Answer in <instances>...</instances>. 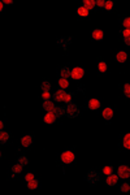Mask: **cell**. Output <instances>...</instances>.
Returning a JSON list of instances; mask_svg holds the SVG:
<instances>
[{"mask_svg":"<svg viewBox=\"0 0 130 195\" xmlns=\"http://www.w3.org/2000/svg\"><path fill=\"white\" fill-rule=\"evenodd\" d=\"M72 38H61L57 40V44H60V46H63V48L66 50V46H68L69 43H70Z\"/></svg>","mask_w":130,"mask_h":195,"instance_id":"2e32d148","label":"cell"},{"mask_svg":"<svg viewBox=\"0 0 130 195\" xmlns=\"http://www.w3.org/2000/svg\"><path fill=\"white\" fill-rule=\"evenodd\" d=\"M89 12H90V11H87L86 8L83 7V5H82V7H80V8L77 9V13L80 14L81 17H87V16H89Z\"/></svg>","mask_w":130,"mask_h":195,"instance_id":"603a6c76","label":"cell"},{"mask_svg":"<svg viewBox=\"0 0 130 195\" xmlns=\"http://www.w3.org/2000/svg\"><path fill=\"white\" fill-rule=\"evenodd\" d=\"M116 60L121 64H124V62H126V60H128V53L125 52V51H119L116 55Z\"/></svg>","mask_w":130,"mask_h":195,"instance_id":"7c38bea8","label":"cell"},{"mask_svg":"<svg viewBox=\"0 0 130 195\" xmlns=\"http://www.w3.org/2000/svg\"><path fill=\"white\" fill-rule=\"evenodd\" d=\"M83 7L86 8L87 11H91L92 8L96 7V1H94V0H85V1H83Z\"/></svg>","mask_w":130,"mask_h":195,"instance_id":"9a60e30c","label":"cell"},{"mask_svg":"<svg viewBox=\"0 0 130 195\" xmlns=\"http://www.w3.org/2000/svg\"><path fill=\"white\" fill-rule=\"evenodd\" d=\"M122 26H124V29H128L130 30V17H125L122 21Z\"/></svg>","mask_w":130,"mask_h":195,"instance_id":"f546056e","label":"cell"},{"mask_svg":"<svg viewBox=\"0 0 130 195\" xmlns=\"http://www.w3.org/2000/svg\"><path fill=\"white\" fill-rule=\"evenodd\" d=\"M65 115L68 117H77L80 115V109L74 103H69L68 107H65Z\"/></svg>","mask_w":130,"mask_h":195,"instance_id":"7a4b0ae2","label":"cell"},{"mask_svg":"<svg viewBox=\"0 0 130 195\" xmlns=\"http://www.w3.org/2000/svg\"><path fill=\"white\" fill-rule=\"evenodd\" d=\"M122 145L126 150H130V133L125 134V137H124V139H122Z\"/></svg>","mask_w":130,"mask_h":195,"instance_id":"ffe728a7","label":"cell"},{"mask_svg":"<svg viewBox=\"0 0 130 195\" xmlns=\"http://www.w3.org/2000/svg\"><path fill=\"white\" fill-rule=\"evenodd\" d=\"M124 42H125V44H126V46H129V47H130V37H128V38H124Z\"/></svg>","mask_w":130,"mask_h":195,"instance_id":"74e56055","label":"cell"},{"mask_svg":"<svg viewBox=\"0 0 130 195\" xmlns=\"http://www.w3.org/2000/svg\"><path fill=\"white\" fill-rule=\"evenodd\" d=\"M120 191H121V193H129V191H130V185L128 184V182L122 184V185H121V187H120Z\"/></svg>","mask_w":130,"mask_h":195,"instance_id":"4316f807","label":"cell"},{"mask_svg":"<svg viewBox=\"0 0 130 195\" xmlns=\"http://www.w3.org/2000/svg\"><path fill=\"white\" fill-rule=\"evenodd\" d=\"M0 129H1V130H3V129H4V122H0Z\"/></svg>","mask_w":130,"mask_h":195,"instance_id":"ab89813d","label":"cell"},{"mask_svg":"<svg viewBox=\"0 0 130 195\" xmlns=\"http://www.w3.org/2000/svg\"><path fill=\"white\" fill-rule=\"evenodd\" d=\"M53 113L57 116V118H60L61 116L65 115V107H56V109H55Z\"/></svg>","mask_w":130,"mask_h":195,"instance_id":"7402d4cb","label":"cell"},{"mask_svg":"<svg viewBox=\"0 0 130 195\" xmlns=\"http://www.w3.org/2000/svg\"><path fill=\"white\" fill-rule=\"evenodd\" d=\"M72 95H73V94H68V95H66V98H65V100H64L66 104L72 103Z\"/></svg>","mask_w":130,"mask_h":195,"instance_id":"d590c367","label":"cell"},{"mask_svg":"<svg viewBox=\"0 0 130 195\" xmlns=\"http://www.w3.org/2000/svg\"><path fill=\"white\" fill-rule=\"evenodd\" d=\"M38 186H39V182H38V179H35V178L33 179V181L28 182V189H29V190H37Z\"/></svg>","mask_w":130,"mask_h":195,"instance_id":"e0dca14e","label":"cell"},{"mask_svg":"<svg viewBox=\"0 0 130 195\" xmlns=\"http://www.w3.org/2000/svg\"><path fill=\"white\" fill-rule=\"evenodd\" d=\"M102 172L104 173V174L109 176V174H112V173H113V167H112V165H107V167H104V168L102 169Z\"/></svg>","mask_w":130,"mask_h":195,"instance_id":"484cf974","label":"cell"},{"mask_svg":"<svg viewBox=\"0 0 130 195\" xmlns=\"http://www.w3.org/2000/svg\"><path fill=\"white\" fill-rule=\"evenodd\" d=\"M122 37H124V38H128V37H130V30H128V29H124V30H122Z\"/></svg>","mask_w":130,"mask_h":195,"instance_id":"e575fe53","label":"cell"},{"mask_svg":"<svg viewBox=\"0 0 130 195\" xmlns=\"http://www.w3.org/2000/svg\"><path fill=\"white\" fill-rule=\"evenodd\" d=\"M117 181H119V174H109L107 177V185L108 186H114L117 184Z\"/></svg>","mask_w":130,"mask_h":195,"instance_id":"4fadbf2b","label":"cell"},{"mask_svg":"<svg viewBox=\"0 0 130 195\" xmlns=\"http://www.w3.org/2000/svg\"><path fill=\"white\" fill-rule=\"evenodd\" d=\"M51 89V83L47 82V81H43V83H42V90L43 91H50Z\"/></svg>","mask_w":130,"mask_h":195,"instance_id":"4dcf8cb0","label":"cell"},{"mask_svg":"<svg viewBox=\"0 0 130 195\" xmlns=\"http://www.w3.org/2000/svg\"><path fill=\"white\" fill-rule=\"evenodd\" d=\"M117 174H119L120 178L122 179H128L130 178V167L128 165H120L119 170H117Z\"/></svg>","mask_w":130,"mask_h":195,"instance_id":"3957f363","label":"cell"},{"mask_svg":"<svg viewBox=\"0 0 130 195\" xmlns=\"http://www.w3.org/2000/svg\"><path fill=\"white\" fill-rule=\"evenodd\" d=\"M4 4H7V5H12V4H13V1H12V0H7V1H4Z\"/></svg>","mask_w":130,"mask_h":195,"instance_id":"f35d334b","label":"cell"},{"mask_svg":"<svg viewBox=\"0 0 130 195\" xmlns=\"http://www.w3.org/2000/svg\"><path fill=\"white\" fill-rule=\"evenodd\" d=\"M91 37L94 40L100 42V40H103V38H104V33H103V30H100V29H94L91 33Z\"/></svg>","mask_w":130,"mask_h":195,"instance_id":"ba28073f","label":"cell"},{"mask_svg":"<svg viewBox=\"0 0 130 195\" xmlns=\"http://www.w3.org/2000/svg\"><path fill=\"white\" fill-rule=\"evenodd\" d=\"M31 143H33V138L30 135H25V137L21 138V145L23 147H29Z\"/></svg>","mask_w":130,"mask_h":195,"instance_id":"5bb4252c","label":"cell"},{"mask_svg":"<svg viewBox=\"0 0 130 195\" xmlns=\"http://www.w3.org/2000/svg\"><path fill=\"white\" fill-rule=\"evenodd\" d=\"M104 8L107 11H111L112 8H113V1H111V0H108V1H105V5H104Z\"/></svg>","mask_w":130,"mask_h":195,"instance_id":"1f68e13d","label":"cell"},{"mask_svg":"<svg viewBox=\"0 0 130 195\" xmlns=\"http://www.w3.org/2000/svg\"><path fill=\"white\" fill-rule=\"evenodd\" d=\"M124 95L126 98H130V83H125L124 85Z\"/></svg>","mask_w":130,"mask_h":195,"instance_id":"83f0119b","label":"cell"},{"mask_svg":"<svg viewBox=\"0 0 130 195\" xmlns=\"http://www.w3.org/2000/svg\"><path fill=\"white\" fill-rule=\"evenodd\" d=\"M35 177H34V174L33 173H26V176H25V181L26 182H29V181H33Z\"/></svg>","mask_w":130,"mask_h":195,"instance_id":"d6a6232c","label":"cell"},{"mask_svg":"<svg viewBox=\"0 0 130 195\" xmlns=\"http://www.w3.org/2000/svg\"><path fill=\"white\" fill-rule=\"evenodd\" d=\"M99 179H100L99 173L96 172V170H90L89 174H87V181H89L90 184H96Z\"/></svg>","mask_w":130,"mask_h":195,"instance_id":"8992f818","label":"cell"},{"mask_svg":"<svg viewBox=\"0 0 130 195\" xmlns=\"http://www.w3.org/2000/svg\"><path fill=\"white\" fill-rule=\"evenodd\" d=\"M17 163H20L21 165H28L29 164V159L26 157V156H21V157H18V161Z\"/></svg>","mask_w":130,"mask_h":195,"instance_id":"f1b7e54d","label":"cell"},{"mask_svg":"<svg viewBox=\"0 0 130 195\" xmlns=\"http://www.w3.org/2000/svg\"><path fill=\"white\" fill-rule=\"evenodd\" d=\"M42 98H43V100H50V98H51L50 91H43V94H42Z\"/></svg>","mask_w":130,"mask_h":195,"instance_id":"836d02e7","label":"cell"},{"mask_svg":"<svg viewBox=\"0 0 130 195\" xmlns=\"http://www.w3.org/2000/svg\"><path fill=\"white\" fill-rule=\"evenodd\" d=\"M42 107H43V109L46 111V112H55V109H56V106L50 100H44Z\"/></svg>","mask_w":130,"mask_h":195,"instance_id":"30bf717a","label":"cell"},{"mask_svg":"<svg viewBox=\"0 0 130 195\" xmlns=\"http://www.w3.org/2000/svg\"><path fill=\"white\" fill-rule=\"evenodd\" d=\"M8 139H9V134H8L7 131L1 130V133H0V142H1V143H7Z\"/></svg>","mask_w":130,"mask_h":195,"instance_id":"cb8c5ba5","label":"cell"},{"mask_svg":"<svg viewBox=\"0 0 130 195\" xmlns=\"http://www.w3.org/2000/svg\"><path fill=\"white\" fill-rule=\"evenodd\" d=\"M22 169H23V165H21L20 163H17V164L13 165V168H12V172H13V174H20V173L22 172Z\"/></svg>","mask_w":130,"mask_h":195,"instance_id":"d6986e66","label":"cell"},{"mask_svg":"<svg viewBox=\"0 0 130 195\" xmlns=\"http://www.w3.org/2000/svg\"><path fill=\"white\" fill-rule=\"evenodd\" d=\"M98 69H99V73H105V72L108 70V65H107V62L100 61V62H99V65H98Z\"/></svg>","mask_w":130,"mask_h":195,"instance_id":"d4e9b609","label":"cell"},{"mask_svg":"<svg viewBox=\"0 0 130 195\" xmlns=\"http://www.w3.org/2000/svg\"><path fill=\"white\" fill-rule=\"evenodd\" d=\"M66 92H65V90L64 89H60V90H57V91L53 94V100L55 101H64L65 100V98H66Z\"/></svg>","mask_w":130,"mask_h":195,"instance_id":"5b68a950","label":"cell"},{"mask_svg":"<svg viewBox=\"0 0 130 195\" xmlns=\"http://www.w3.org/2000/svg\"><path fill=\"white\" fill-rule=\"evenodd\" d=\"M56 120H57V116L53 112H47V115L43 117V121L46 122V124H48V125L55 124Z\"/></svg>","mask_w":130,"mask_h":195,"instance_id":"52a82bcc","label":"cell"},{"mask_svg":"<svg viewBox=\"0 0 130 195\" xmlns=\"http://www.w3.org/2000/svg\"><path fill=\"white\" fill-rule=\"evenodd\" d=\"M59 85H60V87H61V89L66 90V89L69 87V81L66 79V78H63V77H61V78L59 79Z\"/></svg>","mask_w":130,"mask_h":195,"instance_id":"44dd1931","label":"cell"},{"mask_svg":"<svg viewBox=\"0 0 130 195\" xmlns=\"http://www.w3.org/2000/svg\"><path fill=\"white\" fill-rule=\"evenodd\" d=\"M87 107H89V109H91V111L99 109V108H100V101H99L98 99H95V98H91V99L89 100V104H87Z\"/></svg>","mask_w":130,"mask_h":195,"instance_id":"9c48e42d","label":"cell"},{"mask_svg":"<svg viewBox=\"0 0 130 195\" xmlns=\"http://www.w3.org/2000/svg\"><path fill=\"white\" fill-rule=\"evenodd\" d=\"M85 76V69L81 68V67H75L72 69V73H70V77L73 79H82Z\"/></svg>","mask_w":130,"mask_h":195,"instance_id":"277c9868","label":"cell"},{"mask_svg":"<svg viewBox=\"0 0 130 195\" xmlns=\"http://www.w3.org/2000/svg\"><path fill=\"white\" fill-rule=\"evenodd\" d=\"M60 160L64 164H70L75 160V155L73 151H64L61 154V156H60Z\"/></svg>","mask_w":130,"mask_h":195,"instance_id":"6da1fadb","label":"cell"},{"mask_svg":"<svg viewBox=\"0 0 130 195\" xmlns=\"http://www.w3.org/2000/svg\"><path fill=\"white\" fill-rule=\"evenodd\" d=\"M70 73H72V70H70V69H69L68 67L61 68V70H60V74H61V77H63V78H66V79H68V77L70 76Z\"/></svg>","mask_w":130,"mask_h":195,"instance_id":"ac0fdd59","label":"cell"},{"mask_svg":"<svg viewBox=\"0 0 130 195\" xmlns=\"http://www.w3.org/2000/svg\"><path fill=\"white\" fill-rule=\"evenodd\" d=\"M96 5H99V7L104 8V5H105V1H103V0H98V1H96Z\"/></svg>","mask_w":130,"mask_h":195,"instance_id":"8d00e7d4","label":"cell"},{"mask_svg":"<svg viewBox=\"0 0 130 195\" xmlns=\"http://www.w3.org/2000/svg\"><path fill=\"white\" fill-rule=\"evenodd\" d=\"M103 118L104 120H107V121H109V120L113 117V109H112L111 107H107V108H104L103 109Z\"/></svg>","mask_w":130,"mask_h":195,"instance_id":"8fae6325","label":"cell"}]
</instances>
